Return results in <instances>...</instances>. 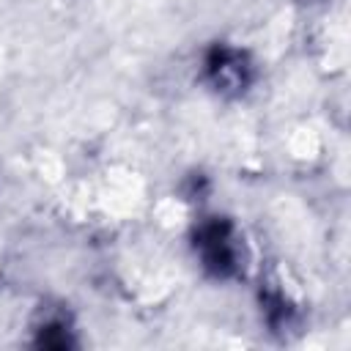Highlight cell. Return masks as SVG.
I'll list each match as a JSON object with an SVG mask.
<instances>
[{"label": "cell", "mask_w": 351, "mask_h": 351, "mask_svg": "<svg viewBox=\"0 0 351 351\" xmlns=\"http://www.w3.org/2000/svg\"><path fill=\"white\" fill-rule=\"evenodd\" d=\"M192 250L203 271L214 280H239L244 274V247L228 217H200L192 228Z\"/></svg>", "instance_id": "1"}, {"label": "cell", "mask_w": 351, "mask_h": 351, "mask_svg": "<svg viewBox=\"0 0 351 351\" xmlns=\"http://www.w3.org/2000/svg\"><path fill=\"white\" fill-rule=\"evenodd\" d=\"M203 82L222 99H239L255 82V63L247 49L217 41L203 55Z\"/></svg>", "instance_id": "2"}, {"label": "cell", "mask_w": 351, "mask_h": 351, "mask_svg": "<svg viewBox=\"0 0 351 351\" xmlns=\"http://www.w3.org/2000/svg\"><path fill=\"white\" fill-rule=\"evenodd\" d=\"M33 346H38V348H71L74 346V337H71L69 318L63 313H47L36 324Z\"/></svg>", "instance_id": "3"}, {"label": "cell", "mask_w": 351, "mask_h": 351, "mask_svg": "<svg viewBox=\"0 0 351 351\" xmlns=\"http://www.w3.org/2000/svg\"><path fill=\"white\" fill-rule=\"evenodd\" d=\"M261 302H263V313H266V321H269L271 329H282V326L291 324L293 307H288V302L280 291H271V293L261 296Z\"/></svg>", "instance_id": "4"}]
</instances>
